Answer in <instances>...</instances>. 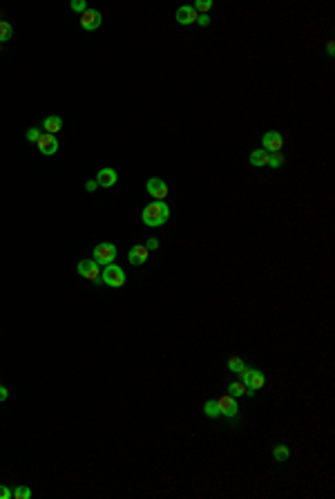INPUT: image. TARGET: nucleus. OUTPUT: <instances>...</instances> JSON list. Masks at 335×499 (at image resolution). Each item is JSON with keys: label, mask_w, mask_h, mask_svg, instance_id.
Instances as JSON below:
<instances>
[{"label": "nucleus", "mask_w": 335, "mask_h": 499, "mask_svg": "<svg viewBox=\"0 0 335 499\" xmlns=\"http://www.w3.org/2000/svg\"><path fill=\"white\" fill-rule=\"evenodd\" d=\"M141 220H143L145 226L156 228V226H161V224H166V222L170 220V209H168L166 202H156L154 199V202L148 204V206L143 209Z\"/></svg>", "instance_id": "obj_1"}, {"label": "nucleus", "mask_w": 335, "mask_h": 499, "mask_svg": "<svg viewBox=\"0 0 335 499\" xmlns=\"http://www.w3.org/2000/svg\"><path fill=\"white\" fill-rule=\"evenodd\" d=\"M239 374H242V383L248 387V396H255V392L266 385V374L261 370H250V367H244Z\"/></svg>", "instance_id": "obj_2"}, {"label": "nucleus", "mask_w": 335, "mask_h": 499, "mask_svg": "<svg viewBox=\"0 0 335 499\" xmlns=\"http://www.w3.org/2000/svg\"><path fill=\"white\" fill-rule=\"evenodd\" d=\"M101 280H103V285L112 287V289H119V287L125 285V271H123L119 264H107V267H103V271H101Z\"/></svg>", "instance_id": "obj_3"}, {"label": "nucleus", "mask_w": 335, "mask_h": 499, "mask_svg": "<svg viewBox=\"0 0 335 499\" xmlns=\"http://www.w3.org/2000/svg\"><path fill=\"white\" fill-rule=\"evenodd\" d=\"M94 262H96L98 267H107V264H112V262L116 260V246L110 242H103L98 244L96 249H94Z\"/></svg>", "instance_id": "obj_4"}, {"label": "nucleus", "mask_w": 335, "mask_h": 499, "mask_svg": "<svg viewBox=\"0 0 335 499\" xmlns=\"http://www.w3.org/2000/svg\"><path fill=\"white\" fill-rule=\"evenodd\" d=\"M76 271H78V275H83V278L85 280H92V282H103V280H101V271H103V269L98 267L96 262L94 260H81L78 262V267H76Z\"/></svg>", "instance_id": "obj_5"}, {"label": "nucleus", "mask_w": 335, "mask_h": 499, "mask_svg": "<svg viewBox=\"0 0 335 499\" xmlns=\"http://www.w3.org/2000/svg\"><path fill=\"white\" fill-rule=\"evenodd\" d=\"M145 188H148V193H150V197H154L156 202H163V199L168 197V184H166V179H161V177H150L148 184H145Z\"/></svg>", "instance_id": "obj_6"}, {"label": "nucleus", "mask_w": 335, "mask_h": 499, "mask_svg": "<svg viewBox=\"0 0 335 499\" xmlns=\"http://www.w3.org/2000/svg\"><path fill=\"white\" fill-rule=\"evenodd\" d=\"M217 407H219L221 417H228V419L237 417V412H239L237 401H235V396H230V394L219 396V399H217Z\"/></svg>", "instance_id": "obj_7"}, {"label": "nucleus", "mask_w": 335, "mask_h": 499, "mask_svg": "<svg viewBox=\"0 0 335 499\" xmlns=\"http://www.w3.org/2000/svg\"><path fill=\"white\" fill-rule=\"evenodd\" d=\"M101 23H103V16H101L98 9H87L85 14H81V27L85 29V32H94V29H98Z\"/></svg>", "instance_id": "obj_8"}, {"label": "nucleus", "mask_w": 335, "mask_h": 499, "mask_svg": "<svg viewBox=\"0 0 335 499\" xmlns=\"http://www.w3.org/2000/svg\"><path fill=\"white\" fill-rule=\"evenodd\" d=\"M261 144H264V150L271 155V152H279L284 145V139L282 134L275 132V130H271V132H266L264 137H261Z\"/></svg>", "instance_id": "obj_9"}, {"label": "nucleus", "mask_w": 335, "mask_h": 499, "mask_svg": "<svg viewBox=\"0 0 335 499\" xmlns=\"http://www.w3.org/2000/svg\"><path fill=\"white\" fill-rule=\"evenodd\" d=\"M148 256H150V251L145 249V244H137V246H132V249H130L127 260H130V264L139 267V264H143V262L148 260Z\"/></svg>", "instance_id": "obj_10"}, {"label": "nucleus", "mask_w": 335, "mask_h": 499, "mask_svg": "<svg viewBox=\"0 0 335 499\" xmlns=\"http://www.w3.org/2000/svg\"><path fill=\"white\" fill-rule=\"evenodd\" d=\"M38 150L43 152V155H47V157H49V155H56L58 152V141H56V137H54V134H43L41 137V141H38Z\"/></svg>", "instance_id": "obj_11"}, {"label": "nucleus", "mask_w": 335, "mask_h": 499, "mask_svg": "<svg viewBox=\"0 0 335 499\" xmlns=\"http://www.w3.org/2000/svg\"><path fill=\"white\" fill-rule=\"evenodd\" d=\"M177 23L179 25H192V23H197V16L199 14L195 12V7H190V5H183V7H179L177 9Z\"/></svg>", "instance_id": "obj_12"}, {"label": "nucleus", "mask_w": 335, "mask_h": 499, "mask_svg": "<svg viewBox=\"0 0 335 499\" xmlns=\"http://www.w3.org/2000/svg\"><path fill=\"white\" fill-rule=\"evenodd\" d=\"M116 181H119V175H116L114 168H103V170H98V175H96V184H98V186H103V188H112Z\"/></svg>", "instance_id": "obj_13"}, {"label": "nucleus", "mask_w": 335, "mask_h": 499, "mask_svg": "<svg viewBox=\"0 0 335 499\" xmlns=\"http://www.w3.org/2000/svg\"><path fill=\"white\" fill-rule=\"evenodd\" d=\"M43 128H45L47 134H56L58 130L63 128V119H61V116H56V114L45 116V121H43Z\"/></svg>", "instance_id": "obj_14"}, {"label": "nucleus", "mask_w": 335, "mask_h": 499, "mask_svg": "<svg viewBox=\"0 0 335 499\" xmlns=\"http://www.w3.org/2000/svg\"><path fill=\"white\" fill-rule=\"evenodd\" d=\"M228 394L235 396V399H237V396H248V387H246L242 381H230V383H228Z\"/></svg>", "instance_id": "obj_15"}, {"label": "nucleus", "mask_w": 335, "mask_h": 499, "mask_svg": "<svg viewBox=\"0 0 335 499\" xmlns=\"http://www.w3.org/2000/svg\"><path fill=\"white\" fill-rule=\"evenodd\" d=\"M250 166H255V168H259V166H268V152H266V150L250 152Z\"/></svg>", "instance_id": "obj_16"}, {"label": "nucleus", "mask_w": 335, "mask_h": 499, "mask_svg": "<svg viewBox=\"0 0 335 499\" xmlns=\"http://www.w3.org/2000/svg\"><path fill=\"white\" fill-rule=\"evenodd\" d=\"M289 457H290V448L289 446L277 443V446L273 448V459H275V461H286Z\"/></svg>", "instance_id": "obj_17"}, {"label": "nucleus", "mask_w": 335, "mask_h": 499, "mask_svg": "<svg viewBox=\"0 0 335 499\" xmlns=\"http://www.w3.org/2000/svg\"><path fill=\"white\" fill-rule=\"evenodd\" d=\"M203 412H206V417H208V419H219L221 417L219 407H217V401H213V399L203 403Z\"/></svg>", "instance_id": "obj_18"}, {"label": "nucleus", "mask_w": 335, "mask_h": 499, "mask_svg": "<svg viewBox=\"0 0 335 499\" xmlns=\"http://www.w3.org/2000/svg\"><path fill=\"white\" fill-rule=\"evenodd\" d=\"M14 36V27L7 20H0V43H5V41H9Z\"/></svg>", "instance_id": "obj_19"}, {"label": "nucleus", "mask_w": 335, "mask_h": 499, "mask_svg": "<svg viewBox=\"0 0 335 499\" xmlns=\"http://www.w3.org/2000/svg\"><path fill=\"white\" fill-rule=\"evenodd\" d=\"M244 367H246V365H244V360L239 358V356H232V358H228V370H230V371L239 374V371H242Z\"/></svg>", "instance_id": "obj_20"}, {"label": "nucleus", "mask_w": 335, "mask_h": 499, "mask_svg": "<svg viewBox=\"0 0 335 499\" xmlns=\"http://www.w3.org/2000/svg\"><path fill=\"white\" fill-rule=\"evenodd\" d=\"M284 161H286V159H284L282 152H273V155H268V166H271V168H279Z\"/></svg>", "instance_id": "obj_21"}, {"label": "nucleus", "mask_w": 335, "mask_h": 499, "mask_svg": "<svg viewBox=\"0 0 335 499\" xmlns=\"http://www.w3.org/2000/svg\"><path fill=\"white\" fill-rule=\"evenodd\" d=\"M16 499H29L31 497V488L29 486H16V490H12Z\"/></svg>", "instance_id": "obj_22"}, {"label": "nucleus", "mask_w": 335, "mask_h": 499, "mask_svg": "<svg viewBox=\"0 0 335 499\" xmlns=\"http://www.w3.org/2000/svg\"><path fill=\"white\" fill-rule=\"evenodd\" d=\"M41 137H43V132L38 128H29L27 130V139L31 141V144H38V141H41Z\"/></svg>", "instance_id": "obj_23"}, {"label": "nucleus", "mask_w": 335, "mask_h": 499, "mask_svg": "<svg viewBox=\"0 0 335 499\" xmlns=\"http://www.w3.org/2000/svg\"><path fill=\"white\" fill-rule=\"evenodd\" d=\"M90 7H87V2L85 0H74L72 2V12H78V14H85Z\"/></svg>", "instance_id": "obj_24"}, {"label": "nucleus", "mask_w": 335, "mask_h": 499, "mask_svg": "<svg viewBox=\"0 0 335 499\" xmlns=\"http://www.w3.org/2000/svg\"><path fill=\"white\" fill-rule=\"evenodd\" d=\"M208 9H213V2H210V0H199V2H197L195 5V12H208Z\"/></svg>", "instance_id": "obj_25"}, {"label": "nucleus", "mask_w": 335, "mask_h": 499, "mask_svg": "<svg viewBox=\"0 0 335 499\" xmlns=\"http://www.w3.org/2000/svg\"><path fill=\"white\" fill-rule=\"evenodd\" d=\"M197 23L201 25V27H208V25H210V16H208V14H201V16H197Z\"/></svg>", "instance_id": "obj_26"}, {"label": "nucleus", "mask_w": 335, "mask_h": 499, "mask_svg": "<svg viewBox=\"0 0 335 499\" xmlns=\"http://www.w3.org/2000/svg\"><path fill=\"white\" fill-rule=\"evenodd\" d=\"M9 497H14V493L7 486H2V483H0V499H9Z\"/></svg>", "instance_id": "obj_27"}, {"label": "nucleus", "mask_w": 335, "mask_h": 499, "mask_svg": "<svg viewBox=\"0 0 335 499\" xmlns=\"http://www.w3.org/2000/svg\"><path fill=\"white\" fill-rule=\"evenodd\" d=\"M145 249H148V251H154V249H159V242H156L154 238H150V240H148V242H145Z\"/></svg>", "instance_id": "obj_28"}, {"label": "nucleus", "mask_w": 335, "mask_h": 499, "mask_svg": "<svg viewBox=\"0 0 335 499\" xmlns=\"http://www.w3.org/2000/svg\"><path fill=\"white\" fill-rule=\"evenodd\" d=\"M96 188H98L96 179H90V181H87V184H85V191H87V193H92V191H96Z\"/></svg>", "instance_id": "obj_29"}, {"label": "nucleus", "mask_w": 335, "mask_h": 499, "mask_svg": "<svg viewBox=\"0 0 335 499\" xmlns=\"http://www.w3.org/2000/svg\"><path fill=\"white\" fill-rule=\"evenodd\" d=\"M7 399H9V389L0 385V401H7Z\"/></svg>", "instance_id": "obj_30"}, {"label": "nucleus", "mask_w": 335, "mask_h": 499, "mask_svg": "<svg viewBox=\"0 0 335 499\" xmlns=\"http://www.w3.org/2000/svg\"><path fill=\"white\" fill-rule=\"evenodd\" d=\"M326 52H329V56H333V52H335V45H333V43H329V45H326Z\"/></svg>", "instance_id": "obj_31"}]
</instances>
